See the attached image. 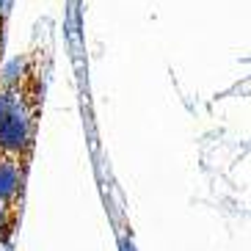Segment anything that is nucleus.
<instances>
[{"mask_svg":"<svg viewBox=\"0 0 251 251\" xmlns=\"http://www.w3.org/2000/svg\"><path fill=\"white\" fill-rule=\"evenodd\" d=\"M30 144V116L25 111V105L20 102V97L11 94L6 113L0 119V155L17 157L25 152Z\"/></svg>","mask_w":251,"mask_h":251,"instance_id":"f257e3e1","label":"nucleus"},{"mask_svg":"<svg viewBox=\"0 0 251 251\" xmlns=\"http://www.w3.org/2000/svg\"><path fill=\"white\" fill-rule=\"evenodd\" d=\"M20 193H23V169H20V163L11 155H0V201L20 207Z\"/></svg>","mask_w":251,"mask_h":251,"instance_id":"f03ea898","label":"nucleus"},{"mask_svg":"<svg viewBox=\"0 0 251 251\" xmlns=\"http://www.w3.org/2000/svg\"><path fill=\"white\" fill-rule=\"evenodd\" d=\"M20 218V207H11L6 201H0V243H6Z\"/></svg>","mask_w":251,"mask_h":251,"instance_id":"7ed1b4c3","label":"nucleus"},{"mask_svg":"<svg viewBox=\"0 0 251 251\" xmlns=\"http://www.w3.org/2000/svg\"><path fill=\"white\" fill-rule=\"evenodd\" d=\"M3 6H6V0H0V11H3Z\"/></svg>","mask_w":251,"mask_h":251,"instance_id":"20e7f679","label":"nucleus"}]
</instances>
